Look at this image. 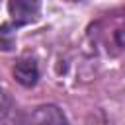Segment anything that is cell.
Segmentation results:
<instances>
[{"mask_svg":"<svg viewBox=\"0 0 125 125\" xmlns=\"http://www.w3.org/2000/svg\"><path fill=\"white\" fill-rule=\"evenodd\" d=\"M31 125H68L62 111L55 105H41L31 115Z\"/></svg>","mask_w":125,"mask_h":125,"instance_id":"obj_2","label":"cell"},{"mask_svg":"<svg viewBox=\"0 0 125 125\" xmlns=\"http://www.w3.org/2000/svg\"><path fill=\"white\" fill-rule=\"evenodd\" d=\"M8 109H10V96L4 90H0V119L8 113Z\"/></svg>","mask_w":125,"mask_h":125,"instance_id":"obj_4","label":"cell"},{"mask_svg":"<svg viewBox=\"0 0 125 125\" xmlns=\"http://www.w3.org/2000/svg\"><path fill=\"white\" fill-rule=\"evenodd\" d=\"M14 76H16V80H18L20 84H23V86H33V84L37 82V78H39V70H37L35 61H31V59H21V61H18L16 66H14Z\"/></svg>","mask_w":125,"mask_h":125,"instance_id":"obj_3","label":"cell"},{"mask_svg":"<svg viewBox=\"0 0 125 125\" xmlns=\"http://www.w3.org/2000/svg\"><path fill=\"white\" fill-rule=\"evenodd\" d=\"M10 16L16 23H29L41 8V0H10Z\"/></svg>","mask_w":125,"mask_h":125,"instance_id":"obj_1","label":"cell"}]
</instances>
